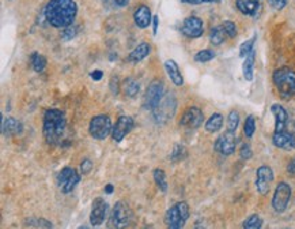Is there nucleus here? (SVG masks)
Here are the masks:
<instances>
[{"label":"nucleus","mask_w":295,"mask_h":229,"mask_svg":"<svg viewBox=\"0 0 295 229\" xmlns=\"http://www.w3.org/2000/svg\"><path fill=\"white\" fill-rule=\"evenodd\" d=\"M4 136H11V135H18L23 131V126L19 120L14 118H7L3 120V126H2Z\"/></svg>","instance_id":"22"},{"label":"nucleus","mask_w":295,"mask_h":229,"mask_svg":"<svg viewBox=\"0 0 295 229\" xmlns=\"http://www.w3.org/2000/svg\"><path fill=\"white\" fill-rule=\"evenodd\" d=\"M32 67L36 73H42L46 67V57L34 52L32 55Z\"/></svg>","instance_id":"30"},{"label":"nucleus","mask_w":295,"mask_h":229,"mask_svg":"<svg viewBox=\"0 0 295 229\" xmlns=\"http://www.w3.org/2000/svg\"><path fill=\"white\" fill-rule=\"evenodd\" d=\"M256 38H257V34H253V37L252 38H249V40H247L245 42H242L241 44V47H239V57H245L249 55V53L255 49V42H256Z\"/></svg>","instance_id":"32"},{"label":"nucleus","mask_w":295,"mask_h":229,"mask_svg":"<svg viewBox=\"0 0 295 229\" xmlns=\"http://www.w3.org/2000/svg\"><path fill=\"white\" fill-rule=\"evenodd\" d=\"M235 6L247 16H256L260 11V3L255 0H235Z\"/></svg>","instance_id":"21"},{"label":"nucleus","mask_w":295,"mask_h":229,"mask_svg":"<svg viewBox=\"0 0 295 229\" xmlns=\"http://www.w3.org/2000/svg\"><path fill=\"white\" fill-rule=\"evenodd\" d=\"M291 186L286 183V181H280V183L276 186L274 195H272V209H274L276 213L286 212V209L288 208V203H290V200H291Z\"/></svg>","instance_id":"8"},{"label":"nucleus","mask_w":295,"mask_h":229,"mask_svg":"<svg viewBox=\"0 0 295 229\" xmlns=\"http://www.w3.org/2000/svg\"><path fill=\"white\" fill-rule=\"evenodd\" d=\"M163 91H165L163 82L159 81V79H154L149 85L146 94H144V108L153 112L158 106V104L162 101V98L165 97Z\"/></svg>","instance_id":"9"},{"label":"nucleus","mask_w":295,"mask_h":229,"mask_svg":"<svg viewBox=\"0 0 295 229\" xmlns=\"http://www.w3.org/2000/svg\"><path fill=\"white\" fill-rule=\"evenodd\" d=\"M203 122H204V114H203L202 109L198 106H189L188 109L184 110V113L180 119V126L194 130L202 126Z\"/></svg>","instance_id":"12"},{"label":"nucleus","mask_w":295,"mask_h":229,"mask_svg":"<svg viewBox=\"0 0 295 229\" xmlns=\"http://www.w3.org/2000/svg\"><path fill=\"white\" fill-rule=\"evenodd\" d=\"M78 26H75V25H71V26H68V28L63 29V32H61V38L64 41H69L72 40V38H75L78 34Z\"/></svg>","instance_id":"38"},{"label":"nucleus","mask_w":295,"mask_h":229,"mask_svg":"<svg viewBox=\"0 0 295 229\" xmlns=\"http://www.w3.org/2000/svg\"><path fill=\"white\" fill-rule=\"evenodd\" d=\"M216 56V53L212 49H202L194 55V61L198 63H208V61L214 60V57Z\"/></svg>","instance_id":"31"},{"label":"nucleus","mask_w":295,"mask_h":229,"mask_svg":"<svg viewBox=\"0 0 295 229\" xmlns=\"http://www.w3.org/2000/svg\"><path fill=\"white\" fill-rule=\"evenodd\" d=\"M294 128H295V122H294Z\"/></svg>","instance_id":"52"},{"label":"nucleus","mask_w":295,"mask_h":229,"mask_svg":"<svg viewBox=\"0 0 295 229\" xmlns=\"http://www.w3.org/2000/svg\"><path fill=\"white\" fill-rule=\"evenodd\" d=\"M287 173L290 176H295V157L288 163L287 165Z\"/></svg>","instance_id":"44"},{"label":"nucleus","mask_w":295,"mask_h":229,"mask_svg":"<svg viewBox=\"0 0 295 229\" xmlns=\"http://www.w3.org/2000/svg\"><path fill=\"white\" fill-rule=\"evenodd\" d=\"M264 221L259 214H251L247 220L242 222L243 229H261L263 228Z\"/></svg>","instance_id":"28"},{"label":"nucleus","mask_w":295,"mask_h":229,"mask_svg":"<svg viewBox=\"0 0 295 229\" xmlns=\"http://www.w3.org/2000/svg\"><path fill=\"white\" fill-rule=\"evenodd\" d=\"M134 20L139 29L149 28L151 22H153V15L150 11L149 6L146 4H140L134 12Z\"/></svg>","instance_id":"18"},{"label":"nucleus","mask_w":295,"mask_h":229,"mask_svg":"<svg viewBox=\"0 0 295 229\" xmlns=\"http://www.w3.org/2000/svg\"><path fill=\"white\" fill-rule=\"evenodd\" d=\"M271 112L275 118V131L274 132H282L287 130L288 113L286 108L280 104H272Z\"/></svg>","instance_id":"17"},{"label":"nucleus","mask_w":295,"mask_h":229,"mask_svg":"<svg viewBox=\"0 0 295 229\" xmlns=\"http://www.w3.org/2000/svg\"><path fill=\"white\" fill-rule=\"evenodd\" d=\"M272 143L278 149L291 151L295 149V135L287 130L282 131V132H274Z\"/></svg>","instance_id":"16"},{"label":"nucleus","mask_w":295,"mask_h":229,"mask_svg":"<svg viewBox=\"0 0 295 229\" xmlns=\"http://www.w3.org/2000/svg\"><path fill=\"white\" fill-rule=\"evenodd\" d=\"M268 4L276 11H280L287 6V0H268Z\"/></svg>","instance_id":"41"},{"label":"nucleus","mask_w":295,"mask_h":229,"mask_svg":"<svg viewBox=\"0 0 295 229\" xmlns=\"http://www.w3.org/2000/svg\"><path fill=\"white\" fill-rule=\"evenodd\" d=\"M222 127H223V114L216 112V113L212 114V116L207 120L204 128H206L207 132L215 134V132H218Z\"/></svg>","instance_id":"25"},{"label":"nucleus","mask_w":295,"mask_h":229,"mask_svg":"<svg viewBox=\"0 0 295 229\" xmlns=\"http://www.w3.org/2000/svg\"><path fill=\"white\" fill-rule=\"evenodd\" d=\"M78 229H89L87 226H81V228H78Z\"/></svg>","instance_id":"50"},{"label":"nucleus","mask_w":295,"mask_h":229,"mask_svg":"<svg viewBox=\"0 0 295 229\" xmlns=\"http://www.w3.org/2000/svg\"><path fill=\"white\" fill-rule=\"evenodd\" d=\"M274 181V171H272L271 167L268 165H261V167L257 168L256 171V188H257V192L261 194V195H267L269 188H271V184Z\"/></svg>","instance_id":"11"},{"label":"nucleus","mask_w":295,"mask_h":229,"mask_svg":"<svg viewBox=\"0 0 295 229\" xmlns=\"http://www.w3.org/2000/svg\"><path fill=\"white\" fill-rule=\"evenodd\" d=\"M153 177H154V181H155V184H157V187L159 188V191L161 192H167V188H169V186H167V180H166V173L163 169H161V168H155L153 171Z\"/></svg>","instance_id":"27"},{"label":"nucleus","mask_w":295,"mask_h":229,"mask_svg":"<svg viewBox=\"0 0 295 229\" xmlns=\"http://www.w3.org/2000/svg\"><path fill=\"white\" fill-rule=\"evenodd\" d=\"M165 70L167 73V77L170 78V81L173 82L176 86H182L184 85V77H182L181 71L178 68V64L173 59H169V60L165 61Z\"/></svg>","instance_id":"19"},{"label":"nucleus","mask_w":295,"mask_h":229,"mask_svg":"<svg viewBox=\"0 0 295 229\" xmlns=\"http://www.w3.org/2000/svg\"><path fill=\"white\" fill-rule=\"evenodd\" d=\"M130 0H114V3L117 4L118 7H126Z\"/></svg>","instance_id":"47"},{"label":"nucleus","mask_w":295,"mask_h":229,"mask_svg":"<svg viewBox=\"0 0 295 229\" xmlns=\"http://www.w3.org/2000/svg\"><path fill=\"white\" fill-rule=\"evenodd\" d=\"M79 169H81L82 175H87V173H90V172H91V169H93V161H91L90 158H83V161L81 163V167H79Z\"/></svg>","instance_id":"40"},{"label":"nucleus","mask_w":295,"mask_h":229,"mask_svg":"<svg viewBox=\"0 0 295 229\" xmlns=\"http://www.w3.org/2000/svg\"><path fill=\"white\" fill-rule=\"evenodd\" d=\"M102 75H104V74H102L101 70H95V71H93V73L90 74V77L93 78L94 81H101Z\"/></svg>","instance_id":"46"},{"label":"nucleus","mask_w":295,"mask_h":229,"mask_svg":"<svg viewBox=\"0 0 295 229\" xmlns=\"http://www.w3.org/2000/svg\"><path fill=\"white\" fill-rule=\"evenodd\" d=\"M78 6L75 0H49L45 6V19L56 29H65L75 20Z\"/></svg>","instance_id":"1"},{"label":"nucleus","mask_w":295,"mask_h":229,"mask_svg":"<svg viewBox=\"0 0 295 229\" xmlns=\"http://www.w3.org/2000/svg\"><path fill=\"white\" fill-rule=\"evenodd\" d=\"M26 225L29 226H34V228H41V229H52L53 225L51 221L44 220V218H29V220L24 221Z\"/></svg>","instance_id":"36"},{"label":"nucleus","mask_w":295,"mask_h":229,"mask_svg":"<svg viewBox=\"0 0 295 229\" xmlns=\"http://www.w3.org/2000/svg\"><path fill=\"white\" fill-rule=\"evenodd\" d=\"M189 204L181 200L167 209L165 214V224L167 229H182L189 218Z\"/></svg>","instance_id":"4"},{"label":"nucleus","mask_w":295,"mask_h":229,"mask_svg":"<svg viewBox=\"0 0 295 229\" xmlns=\"http://www.w3.org/2000/svg\"><path fill=\"white\" fill-rule=\"evenodd\" d=\"M144 229H153V226H147V228H144Z\"/></svg>","instance_id":"51"},{"label":"nucleus","mask_w":295,"mask_h":229,"mask_svg":"<svg viewBox=\"0 0 295 229\" xmlns=\"http://www.w3.org/2000/svg\"><path fill=\"white\" fill-rule=\"evenodd\" d=\"M158 28H159V18L158 15H153V33L154 36L158 33Z\"/></svg>","instance_id":"45"},{"label":"nucleus","mask_w":295,"mask_h":229,"mask_svg":"<svg viewBox=\"0 0 295 229\" xmlns=\"http://www.w3.org/2000/svg\"><path fill=\"white\" fill-rule=\"evenodd\" d=\"M67 120L65 114L60 109H48L45 110L44 120H42V134L48 145L56 146L60 145L64 138Z\"/></svg>","instance_id":"2"},{"label":"nucleus","mask_w":295,"mask_h":229,"mask_svg":"<svg viewBox=\"0 0 295 229\" xmlns=\"http://www.w3.org/2000/svg\"><path fill=\"white\" fill-rule=\"evenodd\" d=\"M223 29H225V32H226L227 37L229 38H235L237 34H238V29H237V25L234 22H231V20H225L222 24Z\"/></svg>","instance_id":"37"},{"label":"nucleus","mask_w":295,"mask_h":229,"mask_svg":"<svg viewBox=\"0 0 295 229\" xmlns=\"http://www.w3.org/2000/svg\"><path fill=\"white\" fill-rule=\"evenodd\" d=\"M113 130V124L108 114H97L90 120L89 132L94 139L102 141L109 136Z\"/></svg>","instance_id":"7"},{"label":"nucleus","mask_w":295,"mask_h":229,"mask_svg":"<svg viewBox=\"0 0 295 229\" xmlns=\"http://www.w3.org/2000/svg\"><path fill=\"white\" fill-rule=\"evenodd\" d=\"M181 33L188 38H199L204 33V24L198 16H188L181 25Z\"/></svg>","instance_id":"14"},{"label":"nucleus","mask_w":295,"mask_h":229,"mask_svg":"<svg viewBox=\"0 0 295 229\" xmlns=\"http://www.w3.org/2000/svg\"><path fill=\"white\" fill-rule=\"evenodd\" d=\"M226 32H225V29H223L222 25H218V26H214V28L211 29L210 32V42L215 47H218V45L223 44L225 40H226Z\"/></svg>","instance_id":"26"},{"label":"nucleus","mask_w":295,"mask_h":229,"mask_svg":"<svg viewBox=\"0 0 295 229\" xmlns=\"http://www.w3.org/2000/svg\"><path fill=\"white\" fill-rule=\"evenodd\" d=\"M186 157V149L184 145H180V143H176L171 150V154H170V159L177 163V161H181Z\"/></svg>","instance_id":"35"},{"label":"nucleus","mask_w":295,"mask_h":229,"mask_svg":"<svg viewBox=\"0 0 295 229\" xmlns=\"http://www.w3.org/2000/svg\"><path fill=\"white\" fill-rule=\"evenodd\" d=\"M122 91H124L127 97H136L139 91H140V83L135 78H127L122 82Z\"/></svg>","instance_id":"24"},{"label":"nucleus","mask_w":295,"mask_h":229,"mask_svg":"<svg viewBox=\"0 0 295 229\" xmlns=\"http://www.w3.org/2000/svg\"><path fill=\"white\" fill-rule=\"evenodd\" d=\"M176 108H177V101L173 94H166L162 98V101L158 104V106L153 110V116L155 123L158 124H165L173 118L176 113Z\"/></svg>","instance_id":"6"},{"label":"nucleus","mask_w":295,"mask_h":229,"mask_svg":"<svg viewBox=\"0 0 295 229\" xmlns=\"http://www.w3.org/2000/svg\"><path fill=\"white\" fill-rule=\"evenodd\" d=\"M182 3L188 4H202V3H216V2H220V0H181Z\"/></svg>","instance_id":"43"},{"label":"nucleus","mask_w":295,"mask_h":229,"mask_svg":"<svg viewBox=\"0 0 295 229\" xmlns=\"http://www.w3.org/2000/svg\"><path fill=\"white\" fill-rule=\"evenodd\" d=\"M134 218V212L126 200H118L110 213V226L112 229H126L130 226Z\"/></svg>","instance_id":"5"},{"label":"nucleus","mask_w":295,"mask_h":229,"mask_svg":"<svg viewBox=\"0 0 295 229\" xmlns=\"http://www.w3.org/2000/svg\"><path fill=\"white\" fill-rule=\"evenodd\" d=\"M75 173H78L77 172V169H73V168H71V167H65V168H63L60 172H59V175H57V184L60 186V188L64 186L67 181H68L71 177H72Z\"/></svg>","instance_id":"29"},{"label":"nucleus","mask_w":295,"mask_h":229,"mask_svg":"<svg viewBox=\"0 0 295 229\" xmlns=\"http://www.w3.org/2000/svg\"><path fill=\"white\" fill-rule=\"evenodd\" d=\"M256 132V119L253 114H249L243 123V134L247 138H252Z\"/></svg>","instance_id":"33"},{"label":"nucleus","mask_w":295,"mask_h":229,"mask_svg":"<svg viewBox=\"0 0 295 229\" xmlns=\"http://www.w3.org/2000/svg\"><path fill=\"white\" fill-rule=\"evenodd\" d=\"M134 126V119L131 118V116H127V114L120 116L116 124L113 126V130H112V139H113L114 142H121L122 139L130 134Z\"/></svg>","instance_id":"13"},{"label":"nucleus","mask_w":295,"mask_h":229,"mask_svg":"<svg viewBox=\"0 0 295 229\" xmlns=\"http://www.w3.org/2000/svg\"><path fill=\"white\" fill-rule=\"evenodd\" d=\"M105 192L110 195V194L113 192V184H108V186L105 187Z\"/></svg>","instance_id":"48"},{"label":"nucleus","mask_w":295,"mask_h":229,"mask_svg":"<svg viewBox=\"0 0 295 229\" xmlns=\"http://www.w3.org/2000/svg\"><path fill=\"white\" fill-rule=\"evenodd\" d=\"M150 53H151V45L147 44V42H142L136 48L132 49V52L128 56V61L132 63V64H138L142 60H144Z\"/></svg>","instance_id":"20"},{"label":"nucleus","mask_w":295,"mask_h":229,"mask_svg":"<svg viewBox=\"0 0 295 229\" xmlns=\"http://www.w3.org/2000/svg\"><path fill=\"white\" fill-rule=\"evenodd\" d=\"M239 155L242 159H251L253 157V151L249 143H242V146L239 149Z\"/></svg>","instance_id":"39"},{"label":"nucleus","mask_w":295,"mask_h":229,"mask_svg":"<svg viewBox=\"0 0 295 229\" xmlns=\"http://www.w3.org/2000/svg\"><path fill=\"white\" fill-rule=\"evenodd\" d=\"M272 81L283 100H290L295 96V71L288 67H282L274 71Z\"/></svg>","instance_id":"3"},{"label":"nucleus","mask_w":295,"mask_h":229,"mask_svg":"<svg viewBox=\"0 0 295 229\" xmlns=\"http://www.w3.org/2000/svg\"><path fill=\"white\" fill-rule=\"evenodd\" d=\"M255 61H256V51L253 49L243 60L242 64V74L243 78L247 79L248 82L253 81V71H255Z\"/></svg>","instance_id":"23"},{"label":"nucleus","mask_w":295,"mask_h":229,"mask_svg":"<svg viewBox=\"0 0 295 229\" xmlns=\"http://www.w3.org/2000/svg\"><path fill=\"white\" fill-rule=\"evenodd\" d=\"M255 2H259V0H255Z\"/></svg>","instance_id":"53"},{"label":"nucleus","mask_w":295,"mask_h":229,"mask_svg":"<svg viewBox=\"0 0 295 229\" xmlns=\"http://www.w3.org/2000/svg\"><path fill=\"white\" fill-rule=\"evenodd\" d=\"M239 126V113L235 109L230 110V113L227 114V131L235 132Z\"/></svg>","instance_id":"34"},{"label":"nucleus","mask_w":295,"mask_h":229,"mask_svg":"<svg viewBox=\"0 0 295 229\" xmlns=\"http://www.w3.org/2000/svg\"><path fill=\"white\" fill-rule=\"evenodd\" d=\"M110 90L112 93L117 96L118 91H120V83H118V77H112L110 79Z\"/></svg>","instance_id":"42"},{"label":"nucleus","mask_w":295,"mask_h":229,"mask_svg":"<svg viewBox=\"0 0 295 229\" xmlns=\"http://www.w3.org/2000/svg\"><path fill=\"white\" fill-rule=\"evenodd\" d=\"M193 229H204V228H203V226H200V225H196Z\"/></svg>","instance_id":"49"},{"label":"nucleus","mask_w":295,"mask_h":229,"mask_svg":"<svg viewBox=\"0 0 295 229\" xmlns=\"http://www.w3.org/2000/svg\"><path fill=\"white\" fill-rule=\"evenodd\" d=\"M106 214H108V203L102 198H95L90 213V224L93 226H100L104 224Z\"/></svg>","instance_id":"15"},{"label":"nucleus","mask_w":295,"mask_h":229,"mask_svg":"<svg viewBox=\"0 0 295 229\" xmlns=\"http://www.w3.org/2000/svg\"><path fill=\"white\" fill-rule=\"evenodd\" d=\"M237 143H238L237 134L233 131H226L216 138L214 143V149L215 151H218L219 154L227 157V155H231L234 153Z\"/></svg>","instance_id":"10"}]
</instances>
